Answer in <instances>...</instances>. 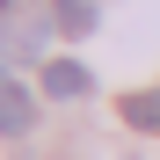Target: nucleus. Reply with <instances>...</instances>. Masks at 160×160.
<instances>
[{
	"mask_svg": "<svg viewBox=\"0 0 160 160\" xmlns=\"http://www.w3.org/2000/svg\"><path fill=\"white\" fill-rule=\"evenodd\" d=\"M29 124H37V95L22 88V80H0V131H8V138H22Z\"/></svg>",
	"mask_w": 160,
	"mask_h": 160,
	"instance_id": "1",
	"label": "nucleus"
},
{
	"mask_svg": "<svg viewBox=\"0 0 160 160\" xmlns=\"http://www.w3.org/2000/svg\"><path fill=\"white\" fill-rule=\"evenodd\" d=\"M88 88H95V80H88L80 58H51V66H44V95H51V102H80Z\"/></svg>",
	"mask_w": 160,
	"mask_h": 160,
	"instance_id": "2",
	"label": "nucleus"
},
{
	"mask_svg": "<svg viewBox=\"0 0 160 160\" xmlns=\"http://www.w3.org/2000/svg\"><path fill=\"white\" fill-rule=\"evenodd\" d=\"M117 109H124V124H131V131H160V95H124Z\"/></svg>",
	"mask_w": 160,
	"mask_h": 160,
	"instance_id": "3",
	"label": "nucleus"
}]
</instances>
